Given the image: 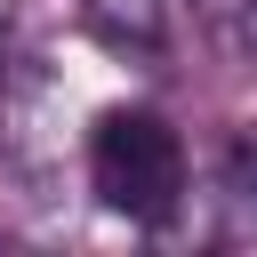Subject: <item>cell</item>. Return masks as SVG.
Listing matches in <instances>:
<instances>
[{
  "label": "cell",
  "mask_w": 257,
  "mask_h": 257,
  "mask_svg": "<svg viewBox=\"0 0 257 257\" xmlns=\"http://www.w3.org/2000/svg\"><path fill=\"white\" fill-rule=\"evenodd\" d=\"M88 193H96L112 217L161 225V217L185 201V145H177V128H169L153 104H112V112H96V128H88Z\"/></svg>",
  "instance_id": "1"
},
{
  "label": "cell",
  "mask_w": 257,
  "mask_h": 257,
  "mask_svg": "<svg viewBox=\"0 0 257 257\" xmlns=\"http://www.w3.org/2000/svg\"><path fill=\"white\" fill-rule=\"evenodd\" d=\"M80 24L104 48H137V56L161 48V0H80Z\"/></svg>",
  "instance_id": "2"
},
{
  "label": "cell",
  "mask_w": 257,
  "mask_h": 257,
  "mask_svg": "<svg viewBox=\"0 0 257 257\" xmlns=\"http://www.w3.org/2000/svg\"><path fill=\"white\" fill-rule=\"evenodd\" d=\"M193 8H201L209 40H217L241 72H257V0H193Z\"/></svg>",
  "instance_id": "3"
},
{
  "label": "cell",
  "mask_w": 257,
  "mask_h": 257,
  "mask_svg": "<svg viewBox=\"0 0 257 257\" xmlns=\"http://www.w3.org/2000/svg\"><path fill=\"white\" fill-rule=\"evenodd\" d=\"M225 225L241 241H257V137H241L225 153Z\"/></svg>",
  "instance_id": "4"
}]
</instances>
